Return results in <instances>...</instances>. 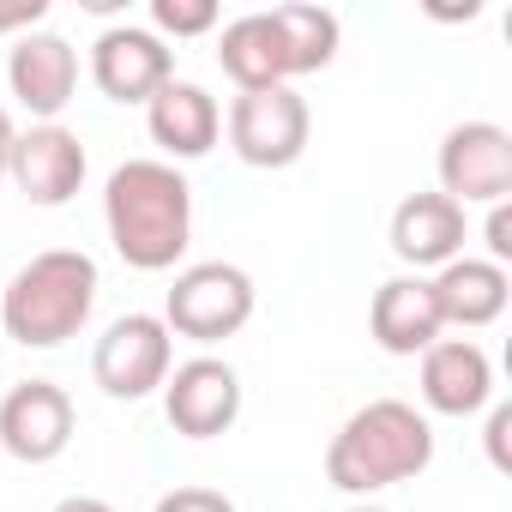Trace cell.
I'll use <instances>...</instances> for the list:
<instances>
[{
	"mask_svg": "<svg viewBox=\"0 0 512 512\" xmlns=\"http://www.w3.org/2000/svg\"><path fill=\"white\" fill-rule=\"evenodd\" d=\"M434 464V428L404 398L362 404L326 446V482L344 494H380Z\"/></svg>",
	"mask_w": 512,
	"mask_h": 512,
	"instance_id": "cell-2",
	"label": "cell"
},
{
	"mask_svg": "<svg viewBox=\"0 0 512 512\" xmlns=\"http://www.w3.org/2000/svg\"><path fill=\"white\" fill-rule=\"evenodd\" d=\"M0 446L19 464H55L73 446V398L55 380H19L0 398Z\"/></svg>",
	"mask_w": 512,
	"mask_h": 512,
	"instance_id": "cell-11",
	"label": "cell"
},
{
	"mask_svg": "<svg viewBox=\"0 0 512 512\" xmlns=\"http://www.w3.org/2000/svg\"><path fill=\"white\" fill-rule=\"evenodd\" d=\"M482 235H488V260H494V266H506V260H512V205H506V199H500V205H488Z\"/></svg>",
	"mask_w": 512,
	"mask_h": 512,
	"instance_id": "cell-23",
	"label": "cell"
},
{
	"mask_svg": "<svg viewBox=\"0 0 512 512\" xmlns=\"http://www.w3.org/2000/svg\"><path fill=\"white\" fill-rule=\"evenodd\" d=\"M103 223L133 272H169L193 241V187L163 157H127L103 187Z\"/></svg>",
	"mask_w": 512,
	"mask_h": 512,
	"instance_id": "cell-1",
	"label": "cell"
},
{
	"mask_svg": "<svg viewBox=\"0 0 512 512\" xmlns=\"http://www.w3.org/2000/svg\"><path fill=\"white\" fill-rule=\"evenodd\" d=\"M169 368H175V338L157 314H121L91 350V380L121 404H139V398L163 392Z\"/></svg>",
	"mask_w": 512,
	"mask_h": 512,
	"instance_id": "cell-6",
	"label": "cell"
},
{
	"mask_svg": "<svg viewBox=\"0 0 512 512\" xmlns=\"http://www.w3.org/2000/svg\"><path fill=\"white\" fill-rule=\"evenodd\" d=\"M7 85L37 121H55L79 91V49L61 31H25L7 55Z\"/></svg>",
	"mask_w": 512,
	"mask_h": 512,
	"instance_id": "cell-12",
	"label": "cell"
},
{
	"mask_svg": "<svg viewBox=\"0 0 512 512\" xmlns=\"http://www.w3.org/2000/svg\"><path fill=\"white\" fill-rule=\"evenodd\" d=\"M428 290H434L440 326H458V332H482V326H494V320L506 314V302H512V278H506V266H494V260H470V253H458L452 266H440V272L428 278Z\"/></svg>",
	"mask_w": 512,
	"mask_h": 512,
	"instance_id": "cell-17",
	"label": "cell"
},
{
	"mask_svg": "<svg viewBox=\"0 0 512 512\" xmlns=\"http://www.w3.org/2000/svg\"><path fill=\"white\" fill-rule=\"evenodd\" d=\"M151 512H235V500H229V494H217V488L187 482V488H169Z\"/></svg>",
	"mask_w": 512,
	"mask_h": 512,
	"instance_id": "cell-21",
	"label": "cell"
},
{
	"mask_svg": "<svg viewBox=\"0 0 512 512\" xmlns=\"http://www.w3.org/2000/svg\"><path fill=\"white\" fill-rule=\"evenodd\" d=\"M506 428H512V410L506 404H494V416H488V458H494V470H506L512 458H506Z\"/></svg>",
	"mask_w": 512,
	"mask_h": 512,
	"instance_id": "cell-24",
	"label": "cell"
},
{
	"mask_svg": "<svg viewBox=\"0 0 512 512\" xmlns=\"http://www.w3.org/2000/svg\"><path fill=\"white\" fill-rule=\"evenodd\" d=\"M253 278L229 260H199L187 272H175L169 296H163V326L169 338H193V344H223L253 320Z\"/></svg>",
	"mask_w": 512,
	"mask_h": 512,
	"instance_id": "cell-4",
	"label": "cell"
},
{
	"mask_svg": "<svg viewBox=\"0 0 512 512\" xmlns=\"http://www.w3.org/2000/svg\"><path fill=\"white\" fill-rule=\"evenodd\" d=\"M85 169H91L85 139H79L73 127H61V121L25 127V133L13 139V163H7L13 187H19L31 205H49V211L67 205V199L85 187Z\"/></svg>",
	"mask_w": 512,
	"mask_h": 512,
	"instance_id": "cell-10",
	"label": "cell"
},
{
	"mask_svg": "<svg viewBox=\"0 0 512 512\" xmlns=\"http://www.w3.org/2000/svg\"><path fill=\"white\" fill-rule=\"evenodd\" d=\"M145 127H151V145H163V157L175 163H193L217 145L223 133V109L205 85L193 79H169L151 103H145Z\"/></svg>",
	"mask_w": 512,
	"mask_h": 512,
	"instance_id": "cell-15",
	"label": "cell"
},
{
	"mask_svg": "<svg viewBox=\"0 0 512 512\" xmlns=\"http://www.w3.org/2000/svg\"><path fill=\"white\" fill-rule=\"evenodd\" d=\"M157 37H205L217 31V0H151Z\"/></svg>",
	"mask_w": 512,
	"mask_h": 512,
	"instance_id": "cell-20",
	"label": "cell"
},
{
	"mask_svg": "<svg viewBox=\"0 0 512 512\" xmlns=\"http://www.w3.org/2000/svg\"><path fill=\"white\" fill-rule=\"evenodd\" d=\"M49 19V0H0V37H25V31H43Z\"/></svg>",
	"mask_w": 512,
	"mask_h": 512,
	"instance_id": "cell-22",
	"label": "cell"
},
{
	"mask_svg": "<svg viewBox=\"0 0 512 512\" xmlns=\"http://www.w3.org/2000/svg\"><path fill=\"white\" fill-rule=\"evenodd\" d=\"M91 79L109 103H151L175 79V49L145 25H109L91 43Z\"/></svg>",
	"mask_w": 512,
	"mask_h": 512,
	"instance_id": "cell-9",
	"label": "cell"
},
{
	"mask_svg": "<svg viewBox=\"0 0 512 512\" xmlns=\"http://www.w3.org/2000/svg\"><path fill=\"white\" fill-rule=\"evenodd\" d=\"M272 19H278V31H284V49H290V73L302 79V73H320V67H332L338 61V13H326V7H272Z\"/></svg>",
	"mask_w": 512,
	"mask_h": 512,
	"instance_id": "cell-19",
	"label": "cell"
},
{
	"mask_svg": "<svg viewBox=\"0 0 512 512\" xmlns=\"http://www.w3.org/2000/svg\"><path fill=\"white\" fill-rule=\"evenodd\" d=\"M368 332L386 356H422L428 344H440V308H434V290L428 278L416 272H398L374 290V308H368Z\"/></svg>",
	"mask_w": 512,
	"mask_h": 512,
	"instance_id": "cell-16",
	"label": "cell"
},
{
	"mask_svg": "<svg viewBox=\"0 0 512 512\" xmlns=\"http://www.w3.org/2000/svg\"><path fill=\"white\" fill-rule=\"evenodd\" d=\"M434 169L452 205H500L512 193V133L494 121H458L440 139Z\"/></svg>",
	"mask_w": 512,
	"mask_h": 512,
	"instance_id": "cell-7",
	"label": "cell"
},
{
	"mask_svg": "<svg viewBox=\"0 0 512 512\" xmlns=\"http://www.w3.org/2000/svg\"><path fill=\"white\" fill-rule=\"evenodd\" d=\"M350 512H386V506H350Z\"/></svg>",
	"mask_w": 512,
	"mask_h": 512,
	"instance_id": "cell-27",
	"label": "cell"
},
{
	"mask_svg": "<svg viewBox=\"0 0 512 512\" xmlns=\"http://www.w3.org/2000/svg\"><path fill=\"white\" fill-rule=\"evenodd\" d=\"M494 398V362L476 338H440L422 350V404L434 416H476Z\"/></svg>",
	"mask_w": 512,
	"mask_h": 512,
	"instance_id": "cell-14",
	"label": "cell"
},
{
	"mask_svg": "<svg viewBox=\"0 0 512 512\" xmlns=\"http://www.w3.org/2000/svg\"><path fill=\"white\" fill-rule=\"evenodd\" d=\"M163 416L187 440H217L241 416V374L223 356H193L163 380Z\"/></svg>",
	"mask_w": 512,
	"mask_h": 512,
	"instance_id": "cell-8",
	"label": "cell"
},
{
	"mask_svg": "<svg viewBox=\"0 0 512 512\" xmlns=\"http://www.w3.org/2000/svg\"><path fill=\"white\" fill-rule=\"evenodd\" d=\"M217 67L235 79V91H272V85H290V49H284V31L272 13H241L223 25L217 37Z\"/></svg>",
	"mask_w": 512,
	"mask_h": 512,
	"instance_id": "cell-18",
	"label": "cell"
},
{
	"mask_svg": "<svg viewBox=\"0 0 512 512\" xmlns=\"http://www.w3.org/2000/svg\"><path fill=\"white\" fill-rule=\"evenodd\" d=\"M91 308H97V260L79 247L37 253L0 290V326L25 350H55L67 338H79Z\"/></svg>",
	"mask_w": 512,
	"mask_h": 512,
	"instance_id": "cell-3",
	"label": "cell"
},
{
	"mask_svg": "<svg viewBox=\"0 0 512 512\" xmlns=\"http://www.w3.org/2000/svg\"><path fill=\"white\" fill-rule=\"evenodd\" d=\"M386 241H392V253L416 278L440 272V266H452L464 253V205H452L440 187L434 193H410V199H398Z\"/></svg>",
	"mask_w": 512,
	"mask_h": 512,
	"instance_id": "cell-13",
	"label": "cell"
},
{
	"mask_svg": "<svg viewBox=\"0 0 512 512\" xmlns=\"http://www.w3.org/2000/svg\"><path fill=\"white\" fill-rule=\"evenodd\" d=\"M223 133H229V151L247 163V169H290L302 163L308 151V133H314V109L302 91L290 85H272V91H241L223 115Z\"/></svg>",
	"mask_w": 512,
	"mask_h": 512,
	"instance_id": "cell-5",
	"label": "cell"
},
{
	"mask_svg": "<svg viewBox=\"0 0 512 512\" xmlns=\"http://www.w3.org/2000/svg\"><path fill=\"white\" fill-rule=\"evenodd\" d=\"M13 139H19V127H13L7 109H0V175H7V163H13Z\"/></svg>",
	"mask_w": 512,
	"mask_h": 512,
	"instance_id": "cell-26",
	"label": "cell"
},
{
	"mask_svg": "<svg viewBox=\"0 0 512 512\" xmlns=\"http://www.w3.org/2000/svg\"><path fill=\"white\" fill-rule=\"evenodd\" d=\"M49 512H115L109 500H97V494H67V500H55Z\"/></svg>",
	"mask_w": 512,
	"mask_h": 512,
	"instance_id": "cell-25",
	"label": "cell"
}]
</instances>
